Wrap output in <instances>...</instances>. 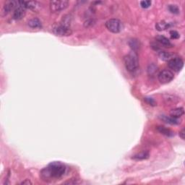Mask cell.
<instances>
[{"instance_id": "6da1fadb", "label": "cell", "mask_w": 185, "mask_h": 185, "mask_svg": "<svg viewBox=\"0 0 185 185\" xmlns=\"http://www.w3.org/2000/svg\"><path fill=\"white\" fill-rule=\"evenodd\" d=\"M66 172V166L62 163L54 161L49 164L41 172V176L44 180H52L60 179Z\"/></svg>"}, {"instance_id": "7a4b0ae2", "label": "cell", "mask_w": 185, "mask_h": 185, "mask_svg": "<svg viewBox=\"0 0 185 185\" xmlns=\"http://www.w3.org/2000/svg\"><path fill=\"white\" fill-rule=\"evenodd\" d=\"M124 63L126 69L129 72L135 71L139 65L138 56L135 52L129 54L124 57Z\"/></svg>"}, {"instance_id": "3957f363", "label": "cell", "mask_w": 185, "mask_h": 185, "mask_svg": "<svg viewBox=\"0 0 185 185\" xmlns=\"http://www.w3.org/2000/svg\"><path fill=\"white\" fill-rule=\"evenodd\" d=\"M54 33L58 36H68L73 33L69 23L64 21L60 24L55 25L52 29Z\"/></svg>"}, {"instance_id": "277c9868", "label": "cell", "mask_w": 185, "mask_h": 185, "mask_svg": "<svg viewBox=\"0 0 185 185\" xmlns=\"http://www.w3.org/2000/svg\"><path fill=\"white\" fill-rule=\"evenodd\" d=\"M69 5V2L67 0H57V1H51L49 4V8L51 12L56 13L60 12L61 11L65 10Z\"/></svg>"}, {"instance_id": "5b68a950", "label": "cell", "mask_w": 185, "mask_h": 185, "mask_svg": "<svg viewBox=\"0 0 185 185\" xmlns=\"http://www.w3.org/2000/svg\"><path fill=\"white\" fill-rule=\"evenodd\" d=\"M106 27L110 32L118 33L122 30V23L117 19H110L106 23Z\"/></svg>"}, {"instance_id": "8992f818", "label": "cell", "mask_w": 185, "mask_h": 185, "mask_svg": "<svg viewBox=\"0 0 185 185\" xmlns=\"http://www.w3.org/2000/svg\"><path fill=\"white\" fill-rule=\"evenodd\" d=\"M159 82L162 84H166L174 79V74L169 70H164L159 73L158 75Z\"/></svg>"}, {"instance_id": "52a82bcc", "label": "cell", "mask_w": 185, "mask_h": 185, "mask_svg": "<svg viewBox=\"0 0 185 185\" xmlns=\"http://www.w3.org/2000/svg\"><path fill=\"white\" fill-rule=\"evenodd\" d=\"M168 66L170 69L174 70V72H179L183 68L184 62L182 59L176 57V58L170 59L168 62Z\"/></svg>"}, {"instance_id": "ba28073f", "label": "cell", "mask_w": 185, "mask_h": 185, "mask_svg": "<svg viewBox=\"0 0 185 185\" xmlns=\"http://www.w3.org/2000/svg\"><path fill=\"white\" fill-rule=\"evenodd\" d=\"M19 6L23 7L25 9H30L36 11L41 7V4L36 1H19Z\"/></svg>"}, {"instance_id": "9c48e42d", "label": "cell", "mask_w": 185, "mask_h": 185, "mask_svg": "<svg viewBox=\"0 0 185 185\" xmlns=\"http://www.w3.org/2000/svg\"><path fill=\"white\" fill-rule=\"evenodd\" d=\"M17 5H19V2L16 1H9L5 4V6L3 7V12L5 15H7L10 13L11 11H13L18 6H17Z\"/></svg>"}, {"instance_id": "30bf717a", "label": "cell", "mask_w": 185, "mask_h": 185, "mask_svg": "<svg viewBox=\"0 0 185 185\" xmlns=\"http://www.w3.org/2000/svg\"><path fill=\"white\" fill-rule=\"evenodd\" d=\"M25 9L21 6H18L14 10L12 14V18L15 20H20L25 17Z\"/></svg>"}, {"instance_id": "8fae6325", "label": "cell", "mask_w": 185, "mask_h": 185, "mask_svg": "<svg viewBox=\"0 0 185 185\" xmlns=\"http://www.w3.org/2000/svg\"><path fill=\"white\" fill-rule=\"evenodd\" d=\"M156 40L158 42V43H160L161 44L162 46H165V47H172L173 45H172V44L170 42V41L167 38L164 36H158L156 37Z\"/></svg>"}, {"instance_id": "7c38bea8", "label": "cell", "mask_w": 185, "mask_h": 185, "mask_svg": "<svg viewBox=\"0 0 185 185\" xmlns=\"http://www.w3.org/2000/svg\"><path fill=\"white\" fill-rule=\"evenodd\" d=\"M161 119L163 121L165 122L166 123L170 124V125H178V124L180 123V121L177 119V118L172 117V116H167L165 115H163L161 116Z\"/></svg>"}, {"instance_id": "4fadbf2b", "label": "cell", "mask_w": 185, "mask_h": 185, "mask_svg": "<svg viewBox=\"0 0 185 185\" xmlns=\"http://www.w3.org/2000/svg\"><path fill=\"white\" fill-rule=\"evenodd\" d=\"M184 108H182V107H180V108H177L173 109V110L171 111V112H170V115L172 117H174V118H178L181 117L183 114H184Z\"/></svg>"}, {"instance_id": "5bb4252c", "label": "cell", "mask_w": 185, "mask_h": 185, "mask_svg": "<svg viewBox=\"0 0 185 185\" xmlns=\"http://www.w3.org/2000/svg\"><path fill=\"white\" fill-rule=\"evenodd\" d=\"M157 130H158L161 134L164 135L167 137H173L174 135V133L173 131H171V129H169L166 128V127H161V126L157 127Z\"/></svg>"}, {"instance_id": "9a60e30c", "label": "cell", "mask_w": 185, "mask_h": 185, "mask_svg": "<svg viewBox=\"0 0 185 185\" xmlns=\"http://www.w3.org/2000/svg\"><path fill=\"white\" fill-rule=\"evenodd\" d=\"M28 24L29 27H31V28H41V22L38 18L31 19Z\"/></svg>"}, {"instance_id": "2e32d148", "label": "cell", "mask_w": 185, "mask_h": 185, "mask_svg": "<svg viewBox=\"0 0 185 185\" xmlns=\"http://www.w3.org/2000/svg\"><path fill=\"white\" fill-rule=\"evenodd\" d=\"M148 158L149 153L147 152V151H142V152L139 153L132 157V158L135 159V160H145V159H147Z\"/></svg>"}, {"instance_id": "e0dca14e", "label": "cell", "mask_w": 185, "mask_h": 185, "mask_svg": "<svg viewBox=\"0 0 185 185\" xmlns=\"http://www.w3.org/2000/svg\"><path fill=\"white\" fill-rule=\"evenodd\" d=\"M169 26H170L169 23H166L165 21H161V22H159V23H156V25H155V28H156L157 30L159 31H161L166 30L168 28H169Z\"/></svg>"}, {"instance_id": "ac0fdd59", "label": "cell", "mask_w": 185, "mask_h": 185, "mask_svg": "<svg viewBox=\"0 0 185 185\" xmlns=\"http://www.w3.org/2000/svg\"><path fill=\"white\" fill-rule=\"evenodd\" d=\"M129 45L132 50H134V51H137V50L140 48V42L138 41V40L132 39L129 41Z\"/></svg>"}, {"instance_id": "d6986e66", "label": "cell", "mask_w": 185, "mask_h": 185, "mask_svg": "<svg viewBox=\"0 0 185 185\" xmlns=\"http://www.w3.org/2000/svg\"><path fill=\"white\" fill-rule=\"evenodd\" d=\"M158 56L163 60H169L171 55H170L168 52H166V51H160L158 52Z\"/></svg>"}, {"instance_id": "ffe728a7", "label": "cell", "mask_w": 185, "mask_h": 185, "mask_svg": "<svg viewBox=\"0 0 185 185\" xmlns=\"http://www.w3.org/2000/svg\"><path fill=\"white\" fill-rule=\"evenodd\" d=\"M168 9H169L170 12L172 14H179V7L177 6V5H169Z\"/></svg>"}, {"instance_id": "44dd1931", "label": "cell", "mask_w": 185, "mask_h": 185, "mask_svg": "<svg viewBox=\"0 0 185 185\" xmlns=\"http://www.w3.org/2000/svg\"><path fill=\"white\" fill-rule=\"evenodd\" d=\"M151 5V1H149V0H143V1L140 2V6H141L142 8H148Z\"/></svg>"}, {"instance_id": "7402d4cb", "label": "cell", "mask_w": 185, "mask_h": 185, "mask_svg": "<svg viewBox=\"0 0 185 185\" xmlns=\"http://www.w3.org/2000/svg\"><path fill=\"white\" fill-rule=\"evenodd\" d=\"M95 24V20L92 19H88L84 23V26L86 28H90L92 26Z\"/></svg>"}, {"instance_id": "603a6c76", "label": "cell", "mask_w": 185, "mask_h": 185, "mask_svg": "<svg viewBox=\"0 0 185 185\" xmlns=\"http://www.w3.org/2000/svg\"><path fill=\"white\" fill-rule=\"evenodd\" d=\"M144 100H145L146 102L148 103L149 105H151V106H155V105H156V103H155V100L152 99V98L146 97L144 99Z\"/></svg>"}, {"instance_id": "cb8c5ba5", "label": "cell", "mask_w": 185, "mask_h": 185, "mask_svg": "<svg viewBox=\"0 0 185 185\" xmlns=\"http://www.w3.org/2000/svg\"><path fill=\"white\" fill-rule=\"evenodd\" d=\"M170 35H171V38H173V39H177V38H179V33L177 32V31H171V32H170Z\"/></svg>"}, {"instance_id": "d4e9b609", "label": "cell", "mask_w": 185, "mask_h": 185, "mask_svg": "<svg viewBox=\"0 0 185 185\" xmlns=\"http://www.w3.org/2000/svg\"><path fill=\"white\" fill-rule=\"evenodd\" d=\"M153 64H151V65L149 66V68H148V73L150 74H152L156 71V70H155V69H156L155 66L154 67V68H153Z\"/></svg>"}, {"instance_id": "484cf974", "label": "cell", "mask_w": 185, "mask_h": 185, "mask_svg": "<svg viewBox=\"0 0 185 185\" xmlns=\"http://www.w3.org/2000/svg\"><path fill=\"white\" fill-rule=\"evenodd\" d=\"M184 135H185V131L184 129H182V130L180 131V132H179V136H180V138L182 139V140H184Z\"/></svg>"}, {"instance_id": "4316f807", "label": "cell", "mask_w": 185, "mask_h": 185, "mask_svg": "<svg viewBox=\"0 0 185 185\" xmlns=\"http://www.w3.org/2000/svg\"><path fill=\"white\" fill-rule=\"evenodd\" d=\"M21 184H28V185H29V184H32V182H31V181L29 180V179H26V180H25V181H24V182H22Z\"/></svg>"}]
</instances>
